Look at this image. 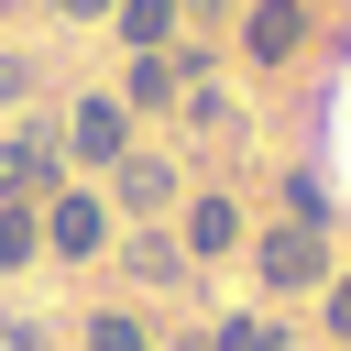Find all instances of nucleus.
Segmentation results:
<instances>
[{"label":"nucleus","instance_id":"4","mask_svg":"<svg viewBox=\"0 0 351 351\" xmlns=\"http://www.w3.org/2000/svg\"><path fill=\"white\" fill-rule=\"evenodd\" d=\"M252 274H263L274 296H296V285H329V241H318L307 219H274V230L252 241Z\"/></svg>","mask_w":351,"mask_h":351},{"label":"nucleus","instance_id":"6","mask_svg":"<svg viewBox=\"0 0 351 351\" xmlns=\"http://www.w3.org/2000/svg\"><path fill=\"white\" fill-rule=\"evenodd\" d=\"M307 44V0H241V55L252 66H285Z\"/></svg>","mask_w":351,"mask_h":351},{"label":"nucleus","instance_id":"16","mask_svg":"<svg viewBox=\"0 0 351 351\" xmlns=\"http://www.w3.org/2000/svg\"><path fill=\"white\" fill-rule=\"evenodd\" d=\"M44 11H55V22H110L121 0H44Z\"/></svg>","mask_w":351,"mask_h":351},{"label":"nucleus","instance_id":"18","mask_svg":"<svg viewBox=\"0 0 351 351\" xmlns=\"http://www.w3.org/2000/svg\"><path fill=\"white\" fill-rule=\"evenodd\" d=\"M176 11H230V0H176Z\"/></svg>","mask_w":351,"mask_h":351},{"label":"nucleus","instance_id":"2","mask_svg":"<svg viewBox=\"0 0 351 351\" xmlns=\"http://www.w3.org/2000/svg\"><path fill=\"white\" fill-rule=\"evenodd\" d=\"M66 165H88V176H110L121 154H132V110H121V88H88V99H66Z\"/></svg>","mask_w":351,"mask_h":351},{"label":"nucleus","instance_id":"13","mask_svg":"<svg viewBox=\"0 0 351 351\" xmlns=\"http://www.w3.org/2000/svg\"><path fill=\"white\" fill-rule=\"evenodd\" d=\"M208 351H285V329L263 318V307H241V318H219V340Z\"/></svg>","mask_w":351,"mask_h":351},{"label":"nucleus","instance_id":"9","mask_svg":"<svg viewBox=\"0 0 351 351\" xmlns=\"http://www.w3.org/2000/svg\"><path fill=\"white\" fill-rule=\"evenodd\" d=\"M121 263H132V285H154V296H165V285H186V241H176V230H132V241H121Z\"/></svg>","mask_w":351,"mask_h":351},{"label":"nucleus","instance_id":"8","mask_svg":"<svg viewBox=\"0 0 351 351\" xmlns=\"http://www.w3.org/2000/svg\"><path fill=\"white\" fill-rule=\"evenodd\" d=\"M219 252H252L241 208L230 197H186V263H219Z\"/></svg>","mask_w":351,"mask_h":351},{"label":"nucleus","instance_id":"17","mask_svg":"<svg viewBox=\"0 0 351 351\" xmlns=\"http://www.w3.org/2000/svg\"><path fill=\"white\" fill-rule=\"evenodd\" d=\"M329 329L351 340V274H329Z\"/></svg>","mask_w":351,"mask_h":351},{"label":"nucleus","instance_id":"11","mask_svg":"<svg viewBox=\"0 0 351 351\" xmlns=\"http://www.w3.org/2000/svg\"><path fill=\"white\" fill-rule=\"evenodd\" d=\"M77 351H154V329H143L132 307H88V318H77Z\"/></svg>","mask_w":351,"mask_h":351},{"label":"nucleus","instance_id":"5","mask_svg":"<svg viewBox=\"0 0 351 351\" xmlns=\"http://www.w3.org/2000/svg\"><path fill=\"white\" fill-rule=\"evenodd\" d=\"M110 208H121V219H176V165L132 143V154L110 165Z\"/></svg>","mask_w":351,"mask_h":351},{"label":"nucleus","instance_id":"14","mask_svg":"<svg viewBox=\"0 0 351 351\" xmlns=\"http://www.w3.org/2000/svg\"><path fill=\"white\" fill-rule=\"evenodd\" d=\"M11 99H33V55H0V110Z\"/></svg>","mask_w":351,"mask_h":351},{"label":"nucleus","instance_id":"3","mask_svg":"<svg viewBox=\"0 0 351 351\" xmlns=\"http://www.w3.org/2000/svg\"><path fill=\"white\" fill-rule=\"evenodd\" d=\"M55 186H66V143H55L44 121L0 132V197H11V208H44Z\"/></svg>","mask_w":351,"mask_h":351},{"label":"nucleus","instance_id":"15","mask_svg":"<svg viewBox=\"0 0 351 351\" xmlns=\"http://www.w3.org/2000/svg\"><path fill=\"white\" fill-rule=\"evenodd\" d=\"M0 351H44V318H0Z\"/></svg>","mask_w":351,"mask_h":351},{"label":"nucleus","instance_id":"1","mask_svg":"<svg viewBox=\"0 0 351 351\" xmlns=\"http://www.w3.org/2000/svg\"><path fill=\"white\" fill-rule=\"evenodd\" d=\"M44 252H55V263H99V252H121V208H110L99 186H55V197H44Z\"/></svg>","mask_w":351,"mask_h":351},{"label":"nucleus","instance_id":"12","mask_svg":"<svg viewBox=\"0 0 351 351\" xmlns=\"http://www.w3.org/2000/svg\"><path fill=\"white\" fill-rule=\"evenodd\" d=\"M22 263H44V208H11L0 197V274H22Z\"/></svg>","mask_w":351,"mask_h":351},{"label":"nucleus","instance_id":"10","mask_svg":"<svg viewBox=\"0 0 351 351\" xmlns=\"http://www.w3.org/2000/svg\"><path fill=\"white\" fill-rule=\"evenodd\" d=\"M110 33H121L132 55H165V44H176V0H121V11H110Z\"/></svg>","mask_w":351,"mask_h":351},{"label":"nucleus","instance_id":"7","mask_svg":"<svg viewBox=\"0 0 351 351\" xmlns=\"http://www.w3.org/2000/svg\"><path fill=\"white\" fill-rule=\"evenodd\" d=\"M186 77H197V55L186 44H165V55H132V77H121V110L143 121V110H176L186 99Z\"/></svg>","mask_w":351,"mask_h":351}]
</instances>
